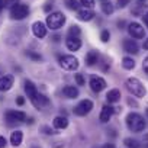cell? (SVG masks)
<instances>
[{
	"label": "cell",
	"mask_w": 148,
	"mask_h": 148,
	"mask_svg": "<svg viewBox=\"0 0 148 148\" xmlns=\"http://www.w3.org/2000/svg\"><path fill=\"white\" fill-rule=\"evenodd\" d=\"M74 80H76L77 86H84V83H86V80H84V77H83V74H80V73L74 74Z\"/></svg>",
	"instance_id": "cell-28"
},
{
	"label": "cell",
	"mask_w": 148,
	"mask_h": 148,
	"mask_svg": "<svg viewBox=\"0 0 148 148\" xmlns=\"http://www.w3.org/2000/svg\"><path fill=\"white\" fill-rule=\"evenodd\" d=\"M100 2H108V0H100Z\"/></svg>",
	"instance_id": "cell-48"
},
{
	"label": "cell",
	"mask_w": 148,
	"mask_h": 148,
	"mask_svg": "<svg viewBox=\"0 0 148 148\" xmlns=\"http://www.w3.org/2000/svg\"><path fill=\"white\" fill-rule=\"evenodd\" d=\"M126 126L132 132H141V131L145 129V121H144V118L139 113L131 112L126 116Z\"/></svg>",
	"instance_id": "cell-1"
},
{
	"label": "cell",
	"mask_w": 148,
	"mask_h": 148,
	"mask_svg": "<svg viewBox=\"0 0 148 148\" xmlns=\"http://www.w3.org/2000/svg\"><path fill=\"white\" fill-rule=\"evenodd\" d=\"M142 68H144V71L148 74V57L144 60V62H142Z\"/></svg>",
	"instance_id": "cell-35"
},
{
	"label": "cell",
	"mask_w": 148,
	"mask_h": 148,
	"mask_svg": "<svg viewBox=\"0 0 148 148\" xmlns=\"http://www.w3.org/2000/svg\"><path fill=\"white\" fill-rule=\"evenodd\" d=\"M32 32H34V35H35L36 38L42 39V38L47 36V25H45L44 22H41V21H36V22H34V25H32Z\"/></svg>",
	"instance_id": "cell-11"
},
{
	"label": "cell",
	"mask_w": 148,
	"mask_h": 148,
	"mask_svg": "<svg viewBox=\"0 0 148 148\" xmlns=\"http://www.w3.org/2000/svg\"><path fill=\"white\" fill-rule=\"evenodd\" d=\"M64 23H65V16L62 12H54V13H49L47 16V28H49L52 31L62 28Z\"/></svg>",
	"instance_id": "cell-3"
},
{
	"label": "cell",
	"mask_w": 148,
	"mask_h": 148,
	"mask_svg": "<svg viewBox=\"0 0 148 148\" xmlns=\"http://www.w3.org/2000/svg\"><path fill=\"white\" fill-rule=\"evenodd\" d=\"M100 39H102V42H108V41L110 39V34H109V31H102V34H100Z\"/></svg>",
	"instance_id": "cell-30"
},
{
	"label": "cell",
	"mask_w": 148,
	"mask_h": 148,
	"mask_svg": "<svg viewBox=\"0 0 148 148\" xmlns=\"http://www.w3.org/2000/svg\"><path fill=\"white\" fill-rule=\"evenodd\" d=\"M128 32H129L131 38H134V39H142L145 36V29L138 22L128 23Z\"/></svg>",
	"instance_id": "cell-8"
},
{
	"label": "cell",
	"mask_w": 148,
	"mask_h": 148,
	"mask_svg": "<svg viewBox=\"0 0 148 148\" xmlns=\"http://www.w3.org/2000/svg\"><path fill=\"white\" fill-rule=\"evenodd\" d=\"M80 5H83L87 9H92L95 6V0H80Z\"/></svg>",
	"instance_id": "cell-29"
},
{
	"label": "cell",
	"mask_w": 148,
	"mask_h": 148,
	"mask_svg": "<svg viewBox=\"0 0 148 148\" xmlns=\"http://www.w3.org/2000/svg\"><path fill=\"white\" fill-rule=\"evenodd\" d=\"M52 125L55 129H65L68 126V119L65 116H55L52 121Z\"/></svg>",
	"instance_id": "cell-18"
},
{
	"label": "cell",
	"mask_w": 148,
	"mask_h": 148,
	"mask_svg": "<svg viewBox=\"0 0 148 148\" xmlns=\"http://www.w3.org/2000/svg\"><path fill=\"white\" fill-rule=\"evenodd\" d=\"M8 145V141H6V138L3 136V135H0V148H5Z\"/></svg>",
	"instance_id": "cell-33"
},
{
	"label": "cell",
	"mask_w": 148,
	"mask_h": 148,
	"mask_svg": "<svg viewBox=\"0 0 148 148\" xmlns=\"http://www.w3.org/2000/svg\"><path fill=\"white\" fill-rule=\"evenodd\" d=\"M129 3H131V0H118V2H116V5H118V8H119V9L126 8Z\"/></svg>",
	"instance_id": "cell-31"
},
{
	"label": "cell",
	"mask_w": 148,
	"mask_h": 148,
	"mask_svg": "<svg viewBox=\"0 0 148 148\" xmlns=\"http://www.w3.org/2000/svg\"><path fill=\"white\" fill-rule=\"evenodd\" d=\"M5 8H6V5H5V0H0V12H2Z\"/></svg>",
	"instance_id": "cell-40"
},
{
	"label": "cell",
	"mask_w": 148,
	"mask_h": 148,
	"mask_svg": "<svg viewBox=\"0 0 148 148\" xmlns=\"http://www.w3.org/2000/svg\"><path fill=\"white\" fill-rule=\"evenodd\" d=\"M122 47H123V51L128 54H138L139 52V47H138L136 41H134V39H123Z\"/></svg>",
	"instance_id": "cell-14"
},
{
	"label": "cell",
	"mask_w": 148,
	"mask_h": 148,
	"mask_svg": "<svg viewBox=\"0 0 148 148\" xmlns=\"http://www.w3.org/2000/svg\"><path fill=\"white\" fill-rule=\"evenodd\" d=\"M141 18H142V21H144V23H145V26L148 28V13H145V15H142Z\"/></svg>",
	"instance_id": "cell-36"
},
{
	"label": "cell",
	"mask_w": 148,
	"mask_h": 148,
	"mask_svg": "<svg viewBox=\"0 0 148 148\" xmlns=\"http://www.w3.org/2000/svg\"><path fill=\"white\" fill-rule=\"evenodd\" d=\"M16 105L23 106V105H25V99H23L22 96H18V97H16Z\"/></svg>",
	"instance_id": "cell-34"
},
{
	"label": "cell",
	"mask_w": 148,
	"mask_h": 148,
	"mask_svg": "<svg viewBox=\"0 0 148 148\" xmlns=\"http://www.w3.org/2000/svg\"><path fill=\"white\" fill-rule=\"evenodd\" d=\"M115 113V108H112L110 105H105L100 110V115H99V121L102 123H108L112 118V115Z\"/></svg>",
	"instance_id": "cell-12"
},
{
	"label": "cell",
	"mask_w": 148,
	"mask_h": 148,
	"mask_svg": "<svg viewBox=\"0 0 148 148\" xmlns=\"http://www.w3.org/2000/svg\"><path fill=\"white\" fill-rule=\"evenodd\" d=\"M82 34V29H80V26H77V25H73L70 29H68V36H79Z\"/></svg>",
	"instance_id": "cell-27"
},
{
	"label": "cell",
	"mask_w": 148,
	"mask_h": 148,
	"mask_svg": "<svg viewBox=\"0 0 148 148\" xmlns=\"http://www.w3.org/2000/svg\"><path fill=\"white\" fill-rule=\"evenodd\" d=\"M93 109V102L89 100V99H84L82 100L77 106H74L73 109V113L76 115V116H86L87 113H90Z\"/></svg>",
	"instance_id": "cell-5"
},
{
	"label": "cell",
	"mask_w": 148,
	"mask_h": 148,
	"mask_svg": "<svg viewBox=\"0 0 148 148\" xmlns=\"http://www.w3.org/2000/svg\"><path fill=\"white\" fill-rule=\"evenodd\" d=\"M41 131L44 132V134H47V135H52V134H57L54 129H51L49 126H47V125H44L42 128H41Z\"/></svg>",
	"instance_id": "cell-32"
},
{
	"label": "cell",
	"mask_w": 148,
	"mask_h": 148,
	"mask_svg": "<svg viewBox=\"0 0 148 148\" xmlns=\"http://www.w3.org/2000/svg\"><path fill=\"white\" fill-rule=\"evenodd\" d=\"M22 141H23V134H22V131H13L12 135H10V144H12L13 147H19V145L22 144Z\"/></svg>",
	"instance_id": "cell-19"
},
{
	"label": "cell",
	"mask_w": 148,
	"mask_h": 148,
	"mask_svg": "<svg viewBox=\"0 0 148 148\" xmlns=\"http://www.w3.org/2000/svg\"><path fill=\"white\" fill-rule=\"evenodd\" d=\"M144 148H148V135L144 136Z\"/></svg>",
	"instance_id": "cell-39"
},
{
	"label": "cell",
	"mask_w": 148,
	"mask_h": 148,
	"mask_svg": "<svg viewBox=\"0 0 148 148\" xmlns=\"http://www.w3.org/2000/svg\"><path fill=\"white\" fill-rule=\"evenodd\" d=\"M97 60H99V52L97 51H89L86 54V64L89 67H93L97 62Z\"/></svg>",
	"instance_id": "cell-20"
},
{
	"label": "cell",
	"mask_w": 148,
	"mask_h": 148,
	"mask_svg": "<svg viewBox=\"0 0 148 148\" xmlns=\"http://www.w3.org/2000/svg\"><path fill=\"white\" fill-rule=\"evenodd\" d=\"M5 118H6V121L9 123H19V122H25L28 119V116H26L25 112H22V110H13V109L8 110L5 113Z\"/></svg>",
	"instance_id": "cell-7"
},
{
	"label": "cell",
	"mask_w": 148,
	"mask_h": 148,
	"mask_svg": "<svg viewBox=\"0 0 148 148\" xmlns=\"http://www.w3.org/2000/svg\"><path fill=\"white\" fill-rule=\"evenodd\" d=\"M125 86H126L128 92L132 93V95L136 96V97H144V96L147 95V89H145V86H144L138 79H135V77H129V79L126 80Z\"/></svg>",
	"instance_id": "cell-2"
},
{
	"label": "cell",
	"mask_w": 148,
	"mask_h": 148,
	"mask_svg": "<svg viewBox=\"0 0 148 148\" xmlns=\"http://www.w3.org/2000/svg\"><path fill=\"white\" fill-rule=\"evenodd\" d=\"M51 39H52V41H54V42H58V41H60V39H61V36H60V35H54V36H52V38H51Z\"/></svg>",
	"instance_id": "cell-41"
},
{
	"label": "cell",
	"mask_w": 148,
	"mask_h": 148,
	"mask_svg": "<svg viewBox=\"0 0 148 148\" xmlns=\"http://www.w3.org/2000/svg\"><path fill=\"white\" fill-rule=\"evenodd\" d=\"M61 93H62V96L65 99H76V97H79V89L74 87V86H64Z\"/></svg>",
	"instance_id": "cell-16"
},
{
	"label": "cell",
	"mask_w": 148,
	"mask_h": 148,
	"mask_svg": "<svg viewBox=\"0 0 148 148\" xmlns=\"http://www.w3.org/2000/svg\"><path fill=\"white\" fill-rule=\"evenodd\" d=\"M138 2H141V3H142V2H145V0H138Z\"/></svg>",
	"instance_id": "cell-47"
},
{
	"label": "cell",
	"mask_w": 148,
	"mask_h": 148,
	"mask_svg": "<svg viewBox=\"0 0 148 148\" xmlns=\"http://www.w3.org/2000/svg\"><path fill=\"white\" fill-rule=\"evenodd\" d=\"M113 10H115V8H113V5H112L110 2H103V3H102V12H103L105 15H112Z\"/></svg>",
	"instance_id": "cell-23"
},
{
	"label": "cell",
	"mask_w": 148,
	"mask_h": 148,
	"mask_svg": "<svg viewBox=\"0 0 148 148\" xmlns=\"http://www.w3.org/2000/svg\"><path fill=\"white\" fill-rule=\"evenodd\" d=\"M144 48H145V49H148V39H145V41H144Z\"/></svg>",
	"instance_id": "cell-45"
},
{
	"label": "cell",
	"mask_w": 148,
	"mask_h": 148,
	"mask_svg": "<svg viewBox=\"0 0 148 148\" xmlns=\"http://www.w3.org/2000/svg\"><path fill=\"white\" fill-rule=\"evenodd\" d=\"M90 89L95 92V93H100L102 90L106 89V80L99 77V76H92L90 77Z\"/></svg>",
	"instance_id": "cell-10"
},
{
	"label": "cell",
	"mask_w": 148,
	"mask_h": 148,
	"mask_svg": "<svg viewBox=\"0 0 148 148\" xmlns=\"http://www.w3.org/2000/svg\"><path fill=\"white\" fill-rule=\"evenodd\" d=\"M64 5L70 9V10H79V0H64Z\"/></svg>",
	"instance_id": "cell-24"
},
{
	"label": "cell",
	"mask_w": 148,
	"mask_h": 148,
	"mask_svg": "<svg viewBox=\"0 0 148 148\" xmlns=\"http://www.w3.org/2000/svg\"><path fill=\"white\" fill-rule=\"evenodd\" d=\"M118 26H119V29H123L122 26H125V21H119L118 22Z\"/></svg>",
	"instance_id": "cell-43"
},
{
	"label": "cell",
	"mask_w": 148,
	"mask_h": 148,
	"mask_svg": "<svg viewBox=\"0 0 148 148\" xmlns=\"http://www.w3.org/2000/svg\"><path fill=\"white\" fill-rule=\"evenodd\" d=\"M99 148H115V145L113 144H105L103 147H99Z\"/></svg>",
	"instance_id": "cell-42"
},
{
	"label": "cell",
	"mask_w": 148,
	"mask_h": 148,
	"mask_svg": "<svg viewBox=\"0 0 148 148\" xmlns=\"http://www.w3.org/2000/svg\"><path fill=\"white\" fill-rule=\"evenodd\" d=\"M32 148H39V147H32Z\"/></svg>",
	"instance_id": "cell-49"
},
{
	"label": "cell",
	"mask_w": 148,
	"mask_h": 148,
	"mask_svg": "<svg viewBox=\"0 0 148 148\" xmlns=\"http://www.w3.org/2000/svg\"><path fill=\"white\" fill-rule=\"evenodd\" d=\"M122 67L125 70H134L135 68V61L131 57H123L122 58Z\"/></svg>",
	"instance_id": "cell-22"
},
{
	"label": "cell",
	"mask_w": 148,
	"mask_h": 148,
	"mask_svg": "<svg viewBox=\"0 0 148 148\" xmlns=\"http://www.w3.org/2000/svg\"><path fill=\"white\" fill-rule=\"evenodd\" d=\"M145 113H147V118H148V108H147V110H145Z\"/></svg>",
	"instance_id": "cell-46"
},
{
	"label": "cell",
	"mask_w": 148,
	"mask_h": 148,
	"mask_svg": "<svg viewBox=\"0 0 148 148\" xmlns=\"http://www.w3.org/2000/svg\"><path fill=\"white\" fill-rule=\"evenodd\" d=\"M29 100H31V103H32V105H34V106H35L38 110H42L45 106H48V105L51 103V102H49V99H48L45 95L39 93V92H38V93H36L34 97H31Z\"/></svg>",
	"instance_id": "cell-9"
},
{
	"label": "cell",
	"mask_w": 148,
	"mask_h": 148,
	"mask_svg": "<svg viewBox=\"0 0 148 148\" xmlns=\"http://www.w3.org/2000/svg\"><path fill=\"white\" fill-rule=\"evenodd\" d=\"M65 45L70 51H79L82 48V41L79 36H68L65 41Z\"/></svg>",
	"instance_id": "cell-15"
},
{
	"label": "cell",
	"mask_w": 148,
	"mask_h": 148,
	"mask_svg": "<svg viewBox=\"0 0 148 148\" xmlns=\"http://www.w3.org/2000/svg\"><path fill=\"white\" fill-rule=\"evenodd\" d=\"M25 55L28 57V58H31L32 61H42L44 58H42V55L41 54H38V52H35V51H26L25 52Z\"/></svg>",
	"instance_id": "cell-25"
},
{
	"label": "cell",
	"mask_w": 148,
	"mask_h": 148,
	"mask_svg": "<svg viewBox=\"0 0 148 148\" xmlns=\"http://www.w3.org/2000/svg\"><path fill=\"white\" fill-rule=\"evenodd\" d=\"M28 15H29V8H28L26 5L18 3V5H15V6L10 9V18H12V19L22 21V19H25Z\"/></svg>",
	"instance_id": "cell-6"
},
{
	"label": "cell",
	"mask_w": 148,
	"mask_h": 148,
	"mask_svg": "<svg viewBox=\"0 0 148 148\" xmlns=\"http://www.w3.org/2000/svg\"><path fill=\"white\" fill-rule=\"evenodd\" d=\"M34 122H35V119H34V118H29V119H28V123H29V125H32Z\"/></svg>",
	"instance_id": "cell-44"
},
{
	"label": "cell",
	"mask_w": 148,
	"mask_h": 148,
	"mask_svg": "<svg viewBox=\"0 0 148 148\" xmlns=\"http://www.w3.org/2000/svg\"><path fill=\"white\" fill-rule=\"evenodd\" d=\"M128 105H129V106H134V108L138 106V103H136L135 100H132V99H128Z\"/></svg>",
	"instance_id": "cell-37"
},
{
	"label": "cell",
	"mask_w": 148,
	"mask_h": 148,
	"mask_svg": "<svg viewBox=\"0 0 148 148\" xmlns=\"http://www.w3.org/2000/svg\"><path fill=\"white\" fill-rule=\"evenodd\" d=\"M123 144L128 147V148H139V144L136 139H132V138H125L123 139Z\"/></svg>",
	"instance_id": "cell-26"
},
{
	"label": "cell",
	"mask_w": 148,
	"mask_h": 148,
	"mask_svg": "<svg viewBox=\"0 0 148 148\" xmlns=\"http://www.w3.org/2000/svg\"><path fill=\"white\" fill-rule=\"evenodd\" d=\"M51 8H52V5H49V3H47V5L44 6V10H45V12H49V10H51Z\"/></svg>",
	"instance_id": "cell-38"
},
{
	"label": "cell",
	"mask_w": 148,
	"mask_h": 148,
	"mask_svg": "<svg viewBox=\"0 0 148 148\" xmlns=\"http://www.w3.org/2000/svg\"><path fill=\"white\" fill-rule=\"evenodd\" d=\"M15 82V77L12 74H5V76L0 77V92H8L12 89Z\"/></svg>",
	"instance_id": "cell-13"
},
{
	"label": "cell",
	"mask_w": 148,
	"mask_h": 148,
	"mask_svg": "<svg viewBox=\"0 0 148 148\" xmlns=\"http://www.w3.org/2000/svg\"><path fill=\"white\" fill-rule=\"evenodd\" d=\"M106 99H108V102H109V103H116V102H119V100H121V92H119L118 89H112V90H109V92H108Z\"/></svg>",
	"instance_id": "cell-21"
},
{
	"label": "cell",
	"mask_w": 148,
	"mask_h": 148,
	"mask_svg": "<svg viewBox=\"0 0 148 148\" xmlns=\"http://www.w3.org/2000/svg\"><path fill=\"white\" fill-rule=\"evenodd\" d=\"M58 64L65 71H76L79 68V60L74 55H61L58 58Z\"/></svg>",
	"instance_id": "cell-4"
},
{
	"label": "cell",
	"mask_w": 148,
	"mask_h": 148,
	"mask_svg": "<svg viewBox=\"0 0 148 148\" xmlns=\"http://www.w3.org/2000/svg\"><path fill=\"white\" fill-rule=\"evenodd\" d=\"M77 18H79L80 21H83V22H89V21H92V19L95 18V12H93L92 9L83 8V9H80V10L77 12Z\"/></svg>",
	"instance_id": "cell-17"
},
{
	"label": "cell",
	"mask_w": 148,
	"mask_h": 148,
	"mask_svg": "<svg viewBox=\"0 0 148 148\" xmlns=\"http://www.w3.org/2000/svg\"><path fill=\"white\" fill-rule=\"evenodd\" d=\"M0 74H2V73H0Z\"/></svg>",
	"instance_id": "cell-50"
}]
</instances>
